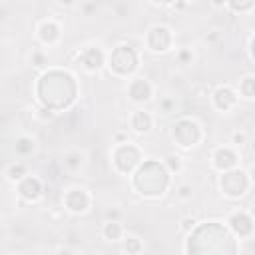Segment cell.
I'll return each mask as SVG.
<instances>
[{
	"mask_svg": "<svg viewBox=\"0 0 255 255\" xmlns=\"http://www.w3.org/2000/svg\"><path fill=\"white\" fill-rule=\"evenodd\" d=\"M147 46L153 52H165L171 46V32L165 26H153L147 34Z\"/></svg>",
	"mask_w": 255,
	"mask_h": 255,
	"instance_id": "8992f818",
	"label": "cell"
},
{
	"mask_svg": "<svg viewBox=\"0 0 255 255\" xmlns=\"http://www.w3.org/2000/svg\"><path fill=\"white\" fill-rule=\"evenodd\" d=\"M6 175H8L10 181H20L26 175V165L24 163H10L8 169H6Z\"/></svg>",
	"mask_w": 255,
	"mask_h": 255,
	"instance_id": "ffe728a7",
	"label": "cell"
},
{
	"mask_svg": "<svg viewBox=\"0 0 255 255\" xmlns=\"http://www.w3.org/2000/svg\"><path fill=\"white\" fill-rule=\"evenodd\" d=\"M18 191L24 199L28 201H36L42 195V181L38 177H24L18 183Z\"/></svg>",
	"mask_w": 255,
	"mask_h": 255,
	"instance_id": "8fae6325",
	"label": "cell"
},
{
	"mask_svg": "<svg viewBox=\"0 0 255 255\" xmlns=\"http://www.w3.org/2000/svg\"><path fill=\"white\" fill-rule=\"evenodd\" d=\"M38 38L44 44H54L60 38V26L54 20H44L38 24Z\"/></svg>",
	"mask_w": 255,
	"mask_h": 255,
	"instance_id": "5bb4252c",
	"label": "cell"
},
{
	"mask_svg": "<svg viewBox=\"0 0 255 255\" xmlns=\"http://www.w3.org/2000/svg\"><path fill=\"white\" fill-rule=\"evenodd\" d=\"M32 64L38 66V68H44V66H48V56H46L42 50H36V52L32 54Z\"/></svg>",
	"mask_w": 255,
	"mask_h": 255,
	"instance_id": "cb8c5ba5",
	"label": "cell"
},
{
	"mask_svg": "<svg viewBox=\"0 0 255 255\" xmlns=\"http://www.w3.org/2000/svg\"><path fill=\"white\" fill-rule=\"evenodd\" d=\"M131 128L137 133H147L153 128V116L149 112H145V110H137L131 116Z\"/></svg>",
	"mask_w": 255,
	"mask_h": 255,
	"instance_id": "9a60e30c",
	"label": "cell"
},
{
	"mask_svg": "<svg viewBox=\"0 0 255 255\" xmlns=\"http://www.w3.org/2000/svg\"><path fill=\"white\" fill-rule=\"evenodd\" d=\"M139 161V149L131 143H124L114 151V163L122 173H129Z\"/></svg>",
	"mask_w": 255,
	"mask_h": 255,
	"instance_id": "5b68a950",
	"label": "cell"
},
{
	"mask_svg": "<svg viewBox=\"0 0 255 255\" xmlns=\"http://www.w3.org/2000/svg\"><path fill=\"white\" fill-rule=\"evenodd\" d=\"M191 60H193L191 48H181V50L177 52V62H179V64H191Z\"/></svg>",
	"mask_w": 255,
	"mask_h": 255,
	"instance_id": "484cf974",
	"label": "cell"
},
{
	"mask_svg": "<svg viewBox=\"0 0 255 255\" xmlns=\"http://www.w3.org/2000/svg\"><path fill=\"white\" fill-rule=\"evenodd\" d=\"M195 223H197V219H195V217H185V219L181 221V229H183V231H189V229H193V227H195Z\"/></svg>",
	"mask_w": 255,
	"mask_h": 255,
	"instance_id": "4316f807",
	"label": "cell"
},
{
	"mask_svg": "<svg viewBox=\"0 0 255 255\" xmlns=\"http://www.w3.org/2000/svg\"><path fill=\"white\" fill-rule=\"evenodd\" d=\"M102 235H104L108 241H118V239H122V235H124V227H122V223H120L118 219L106 221V223L102 225Z\"/></svg>",
	"mask_w": 255,
	"mask_h": 255,
	"instance_id": "2e32d148",
	"label": "cell"
},
{
	"mask_svg": "<svg viewBox=\"0 0 255 255\" xmlns=\"http://www.w3.org/2000/svg\"><path fill=\"white\" fill-rule=\"evenodd\" d=\"M173 139L181 147L197 145V141L201 139V129H199V126L193 120H179L173 126Z\"/></svg>",
	"mask_w": 255,
	"mask_h": 255,
	"instance_id": "3957f363",
	"label": "cell"
},
{
	"mask_svg": "<svg viewBox=\"0 0 255 255\" xmlns=\"http://www.w3.org/2000/svg\"><path fill=\"white\" fill-rule=\"evenodd\" d=\"M34 147H36L34 139H32V137H26V135L18 137V139H16V145H14V149H16L18 155H30V153L34 151Z\"/></svg>",
	"mask_w": 255,
	"mask_h": 255,
	"instance_id": "e0dca14e",
	"label": "cell"
},
{
	"mask_svg": "<svg viewBox=\"0 0 255 255\" xmlns=\"http://www.w3.org/2000/svg\"><path fill=\"white\" fill-rule=\"evenodd\" d=\"M229 225H231V229H233L239 237H247V235H251V231H253L251 215L245 213V211H235V213H231Z\"/></svg>",
	"mask_w": 255,
	"mask_h": 255,
	"instance_id": "9c48e42d",
	"label": "cell"
},
{
	"mask_svg": "<svg viewBox=\"0 0 255 255\" xmlns=\"http://www.w3.org/2000/svg\"><path fill=\"white\" fill-rule=\"evenodd\" d=\"M82 163H84V155H82L80 151H68V153L64 155V165H66L70 171H78V169L82 167Z\"/></svg>",
	"mask_w": 255,
	"mask_h": 255,
	"instance_id": "ac0fdd59",
	"label": "cell"
},
{
	"mask_svg": "<svg viewBox=\"0 0 255 255\" xmlns=\"http://www.w3.org/2000/svg\"><path fill=\"white\" fill-rule=\"evenodd\" d=\"M247 187H249V177L241 169H233L221 175V189L229 197H241L247 191Z\"/></svg>",
	"mask_w": 255,
	"mask_h": 255,
	"instance_id": "277c9868",
	"label": "cell"
},
{
	"mask_svg": "<svg viewBox=\"0 0 255 255\" xmlns=\"http://www.w3.org/2000/svg\"><path fill=\"white\" fill-rule=\"evenodd\" d=\"M64 203H66L68 211H72V213H84L88 209V205H90V195L86 193V189L74 187V189H70L64 195Z\"/></svg>",
	"mask_w": 255,
	"mask_h": 255,
	"instance_id": "52a82bcc",
	"label": "cell"
},
{
	"mask_svg": "<svg viewBox=\"0 0 255 255\" xmlns=\"http://www.w3.org/2000/svg\"><path fill=\"white\" fill-rule=\"evenodd\" d=\"M253 84H255V78L253 76H245L243 80H241V84H239V90H241V94L247 98V100H251L253 98Z\"/></svg>",
	"mask_w": 255,
	"mask_h": 255,
	"instance_id": "44dd1931",
	"label": "cell"
},
{
	"mask_svg": "<svg viewBox=\"0 0 255 255\" xmlns=\"http://www.w3.org/2000/svg\"><path fill=\"white\" fill-rule=\"evenodd\" d=\"M235 163H237V155L229 147H217L213 151V165L219 171H227V169L235 167Z\"/></svg>",
	"mask_w": 255,
	"mask_h": 255,
	"instance_id": "4fadbf2b",
	"label": "cell"
},
{
	"mask_svg": "<svg viewBox=\"0 0 255 255\" xmlns=\"http://www.w3.org/2000/svg\"><path fill=\"white\" fill-rule=\"evenodd\" d=\"M213 104H215L217 110L227 112V110H231V108L237 104V96H235V92H233L231 88L221 86V88H217V90L213 92Z\"/></svg>",
	"mask_w": 255,
	"mask_h": 255,
	"instance_id": "7c38bea8",
	"label": "cell"
},
{
	"mask_svg": "<svg viewBox=\"0 0 255 255\" xmlns=\"http://www.w3.org/2000/svg\"><path fill=\"white\" fill-rule=\"evenodd\" d=\"M229 8H233V10H237V12H245V10H251L253 8V2H247V4H229Z\"/></svg>",
	"mask_w": 255,
	"mask_h": 255,
	"instance_id": "83f0119b",
	"label": "cell"
},
{
	"mask_svg": "<svg viewBox=\"0 0 255 255\" xmlns=\"http://www.w3.org/2000/svg\"><path fill=\"white\" fill-rule=\"evenodd\" d=\"M231 139H233V143H235V145H243L247 137H245V133H243V131H235V133L231 135Z\"/></svg>",
	"mask_w": 255,
	"mask_h": 255,
	"instance_id": "f1b7e54d",
	"label": "cell"
},
{
	"mask_svg": "<svg viewBox=\"0 0 255 255\" xmlns=\"http://www.w3.org/2000/svg\"><path fill=\"white\" fill-rule=\"evenodd\" d=\"M110 68L120 76H129L137 70V54L129 46H118L110 56Z\"/></svg>",
	"mask_w": 255,
	"mask_h": 255,
	"instance_id": "7a4b0ae2",
	"label": "cell"
},
{
	"mask_svg": "<svg viewBox=\"0 0 255 255\" xmlns=\"http://www.w3.org/2000/svg\"><path fill=\"white\" fill-rule=\"evenodd\" d=\"M159 110L163 114L175 112V98H163V100H159Z\"/></svg>",
	"mask_w": 255,
	"mask_h": 255,
	"instance_id": "d4e9b609",
	"label": "cell"
},
{
	"mask_svg": "<svg viewBox=\"0 0 255 255\" xmlns=\"http://www.w3.org/2000/svg\"><path fill=\"white\" fill-rule=\"evenodd\" d=\"M124 249L128 251V255H139V251L143 249V243H141L139 237L128 235V237L124 239Z\"/></svg>",
	"mask_w": 255,
	"mask_h": 255,
	"instance_id": "d6986e66",
	"label": "cell"
},
{
	"mask_svg": "<svg viewBox=\"0 0 255 255\" xmlns=\"http://www.w3.org/2000/svg\"><path fill=\"white\" fill-rule=\"evenodd\" d=\"M175 195L179 197V199H191V195H193V187L189 185V183H179L177 185V189H175Z\"/></svg>",
	"mask_w": 255,
	"mask_h": 255,
	"instance_id": "603a6c76",
	"label": "cell"
},
{
	"mask_svg": "<svg viewBox=\"0 0 255 255\" xmlns=\"http://www.w3.org/2000/svg\"><path fill=\"white\" fill-rule=\"evenodd\" d=\"M165 165H167V169H169L171 173H179V171H181V167H183V161H181V157H179V155L169 153V155H165Z\"/></svg>",
	"mask_w": 255,
	"mask_h": 255,
	"instance_id": "7402d4cb",
	"label": "cell"
},
{
	"mask_svg": "<svg viewBox=\"0 0 255 255\" xmlns=\"http://www.w3.org/2000/svg\"><path fill=\"white\" fill-rule=\"evenodd\" d=\"M78 62H80L86 70L96 72V70H100V68L104 66V54H102L100 48H86V50L78 56Z\"/></svg>",
	"mask_w": 255,
	"mask_h": 255,
	"instance_id": "30bf717a",
	"label": "cell"
},
{
	"mask_svg": "<svg viewBox=\"0 0 255 255\" xmlns=\"http://www.w3.org/2000/svg\"><path fill=\"white\" fill-rule=\"evenodd\" d=\"M58 255H74V251L70 247H60L58 249Z\"/></svg>",
	"mask_w": 255,
	"mask_h": 255,
	"instance_id": "f546056e",
	"label": "cell"
},
{
	"mask_svg": "<svg viewBox=\"0 0 255 255\" xmlns=\"http://www.w3.org/2000/svg\"><path fill=\"white\" fill-rule=\"evenodd\" d=\"M133 183L139 189V193H143L147 197H157L167 187V171L159 163L149 161V163L139 167Z\"/></svg>",
	"mask_w": 255,
	"mask_h": 255,
	"instance_id": "6da1fadb",
	"label": "cell"
},
{
	"mask_svg": "<svg viewBox=\"0 0 255 255\" xmlns=\"http://www.w3.org/2000/svg\"><path fill=\"white\" fill-rule=\"evenodd\" d=\"M151 94H153L151 84H149L147 80H143V78L131 80V84H129V88H128V96H129L133 102H137V104L147 102V100L151 98Z\"/></svg>",
	"mask_w": 255,
	"mask_h": 255,
	"instance_id": "ba28073f",
	"label": "cell"
}]
</instances>
